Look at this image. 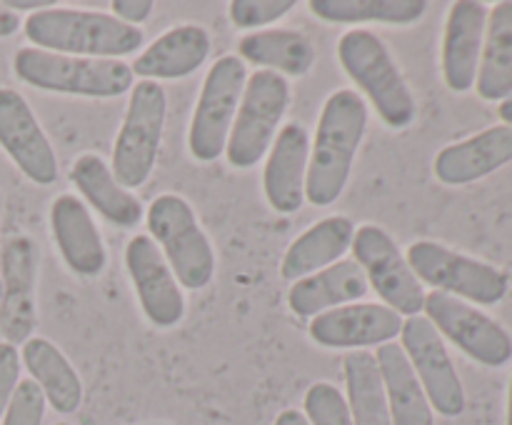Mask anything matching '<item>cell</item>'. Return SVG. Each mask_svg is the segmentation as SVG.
<instances>
[{
    "instance_id": "f1b7e54d",
    "label": "cell",
    "mask_w": 512,
    "mask_h": 425,
    "mask_svg": "<svg viewBox=\"0 0 512 425\" xmlns=\"http://www.w3.org/2000/svg\"><path fill=\"white\" fill-rule=\"evenodd\" d=\"M345 403L355 425H393L375 353L353 350L343 360Z\"/></svg>"
},
{
    "instance_id": "d6986e66",
    "label": "cell",
    "mask_w": 512,
    "mask_h": 425,
    "mask_svg": "<svg viewBox=\"0 0 512 425\" xmlns=\"http://www.w3.org/2000/svg\"><path fill=\"white\" fill-rule=\"evenodd\" d=\"M488 8L478 0H458L450 5L443 35V80L453 93L475 88L483 53Z\"/></svg>"
},
{
    "instance_id": "e0dca14e",
    "label": "cell",
    "mask_w": 512,
    "mask_h": 425,
    "mask_svg": "<svg viewBox=\"0 0 512 425\" xmlns=\"http://www.w3.org/2000/svg\"><path fill=\"white\" fill-rule=\"evenodd\" d=\"M50 230L65 265L80 278H98L108 265L103 235L78 195L63 193L50 205Z\"/></svg>"
},
{
    "instance_id": "83f0119b",
    "label": "cell",
    "mask_w": 512,
    "mask_h": 425,
    "mask_svg": "<svg viewBox=\"0 0 512 425\" xmlns=\"http://www.w3.org/2000/svg\"><path fill=\"white\" fill-rule=\"evenodd\" d=\"M475 88L483 100L512 95V0H503L488 13Z\"/></svg>"
},
{
    "instance_id": "9c48e42d",
    "label": "cell",
    "mask_w": 512,
    "mask_h": 425,
    "mask_svg": "<svg viewBox=\"0 0 512 425\" xmlns=\"http://www.w3.org/2000/svg\"><path fill=\"white\" fill-rule=\"evenodd\" d=\"M245 83H248V70L238 55H223L210 65L188 130V148L195 160L213 163L225 155Z\"/></svg>"
},
{
    "instance_id": "8992f818",
    "label": "cell",
    "mask_w": 512,
    "mask_h": 425,
    "mask_svg": "<svg viewBox=\"0 0 512 425\" xmlns=\"http://www.w3.org/2000/svg\"><path fill=\"white\" fill-rule=\"evenodd\" d=\"M168 95L163 85L153 80H140L130 90L128 110L113 148V175L125 190L143 188L153 175L163 140Z\"/></svg>"
},
{
    "instance_id": "2e32d148",
    "label": "cell",
    "mask_w": 512,
    "mask_h": 425,
    "mask_svg": "<svg viewBox=\"0 0 512 425\" xmlns=\"http://www.w3.org/2000/svg\"><path fill=\"white\" fill-rule=\"evenodd\" d=\"M403 320V315L383 303H350L310 320L308 333L323 348H380L398 338Z\"/></svg>"
},
{
    "instance_id": "5bb4252c",
    "label": "cell",
    "mask_w": 512,
    "mask_h": 425,
    "mask_svg": "<svg viewBox=\"0 0 512 425\" xmlns=\"http://www.w3.org/2000/svg\"><path fill=\"white\" fill-rule=\"evenodd\" d=\"M125 268L150 323L158 328H173L185 318V295L178 278L150 235H133L128 240Z\"/></svg>"
},
{
    "instance_id": "b9f144b4",
    "label": "cell",
    "mask_w": 512,
    "mask_h": 425,
    "mask_svg": "<svg viewBox=\"0 0 512 425\" xmlns=\"http://www.w3.org/2000/svg\"><path fill=\"white\" fill-rule=\"evenodd\" d=\"M55 425H70V423H55Z\"/></svg>"
},
{
    "instance_id": "603a6c76",
    "label": "cell",
    "mask_w": 512,
    "mask_h": 425,
    "mask_svg": "<svg viewBox=\"0 0 512 425\" xmlns=\"http://www.w3.org/2000/svg\"><path fill=\"white\" fill-rule=\"evenodd\" d=\"M353 235L355 225L345 215H330V218L318 220L305 233H300L290 243V248L285 250L280 275L295 283V280L308 278L318 270L330 268L348 253L350 245H353Z\"/></svg>"
},
{
    "instance_id": "7a4b0ae2",
    "label": "cell",
    "mask_w": 512,
    "mask_h": 425,
    "mask_svg": "<svg viewBox=\"0 0 512 425\" xmlns=\"http://www.w3.org/2000/svg\"><path fill=\"white\" fill-rule=\"evenodd\" d=\"M23 30L33 48L78 58L120 60L143 45V30L125 25L115 15L55 5L30 13Z\"/></svg>"
},
{
    "instance_id": "5b68a950",
    "label": "cell",
    "mask_w": 512,
    "mask_h": 425,
    "mask_svg": "<svg viewBox=\"0 0 512 425\" xmlns=\"http://www.w3.org/2000/svg\"><path fill=\"white\" fill-rule=\"evenodd\" d=\"M145 220L150 238L165 255L180 288H208L215 275V250L188 200L175 193L158 195L150 203Z\"/></svg>"
},
{
    "instance_id": "ba28073f",
    "label": "cell",
    "mask_w": 512,
    "mask_h": 425,
    "mask_svg": "<svg viewBox=\"0 0 512 425\" xmlns=\"http://www.w3.org/2000/svg\"><path fill=\"white\" fill-rule=\"evenodd\" d=\"M288 105V78L270 70L250 75L225 145V158L233 168L248 170L265 158Z\"/></svg>"
},
{
    "instance_id": "836d02e7",
    "label": "cell",
    "mask_w": 512,
    "mask_h": 425,
    "mask_svg": "<svg viewBox=\"0 0 512 425\" xmlns=\"http://www.w3.org/2000/svg\"><path fill=\"white\" fill-rule=\"evenodd\" d=\"M20 365H23V360H20L18 348L0 340V418H3L5 408H8L10 398L20 383Z\"/></svg>"
},
{
    "instance_id": "8fae6325",
    "label": "cell",
    "mask_w": 512,
    "mask_h": 425,
    "mask_svg": "<svg viewBox=\"0 0 512 425\" xmlns=\"http://www.w3.org/2000/svg\"><path fill=\"white\" fill-rule=\"evenodd\" d=\"M425 318L433 323L443 338H448L455 348L463 350L468 358L478 360L488 368H500L512 358V338L508 330L465 300L453 298L448 293L425 295Z\"/></svg>"
},
{
    "instance_id": "f546056e",
    "label": "cell",
    "mask_w": 512,
    "mask_h": 425,
    "mask_svg": "<svg viewBox=\"0 0 512 425\" xmlns=\"http://www.w3.org/2000/svg\"><path fill=\"white\" fill-rule=\"evenodd\" d=\"M310 13L325 23L413 25L428 10L425 0H310Z\"/></svg>"
},
{
    "instance_id": "7bdbcfd3",
    "label": "cell",
    "mask_w": 512,
    "mask_h": 425,
    "mask_svg": "<svg viewBox=\"0 0 512 425\" xmlns=\"http://www.w3.org/2000/svg\"><path fill=\"white\" fill-rule=\"evenodd\" d=\"M160 425H163V423H160Z\"/></svg>"
},
{
    "instance_id": "cb8c5ba5",
    "label": "cell",
    "mask_w": 512,
    "mask_h": 425,
    "mask_svg": "<svg viewBox=\"0 0 512 425\" xmlns=\"http://www.w3.org/2000/svg\"><path fill=\"white\" fill-rule=\"evenodd\" d=\"M70 183L78 188L105 220L118 228H135L143 220V205L115 180L110 165L98 153H83L70 168Z\"/></svg>"
},
{
    "instance_id": "3957f363",
    "label": "cell",
    "mask_w": 512,
    "mask_h": 425,
    "mask_svg": "<svg viewBox=\"0 0 512 425\" xmlns=\"http://www.w3.org/2000/svg\"><path fill=\"white\" fill-rule=\"evenodd\" d=\"M338 60L388 128L400 130L413 125L418 115L413 90L388 45L373 30H348L338 43Z\"/></svg>"
},
{
    "instance_id": "8d00e7d4",
    "label": "cell",
    "mask_w": 512,
    "mask_h": 425,
    "mask_svg": "<svg viewBox=\"0 0 512 425\" xmlns=\"http://www.w3.org/2000/svg\"><path fill=\"white\" fill-rule=\"evenodd\" d=\"M273 425H310V423H308V418H305V415L300 413V410L288 408V410H283V413H280L278 418H275Z\"/></svg>"
},
{
    "instance_id": "ffe728a7",
    "label": "cell",
    "mask_w": 512,
    "mask_h": 425,
    "mask_svg": "<svg viewBox=\"0 0 512 425\" xmlns=\"http://www.w3.org/2000/svg\"><path fill=\"white\" fill-rule=\"evenodd\" d=\"M512 163V128L493 125L473 138L445 145L435 155V178L445 185H468Z\"/></svg>"
},
{
    "instance_id": "d4e9b609",
    "label": "cell",
    "mask_w": 512,
    "mask_h": 425,
    "mask_svg": "<svg viewBox=\"0 0 512 425\" xmlns=\"http://www.w3.org/2000/svg\"><path fill=\"white\" fill-rule=\"evenodd\" d=\"M20 360L28 368L30 380L43 390L45 403L53 405L55 413L70 415L80 408L83 380L58 345L50 343L48 338L33 335L23 343Z\"/></svg>"
},
{
    "instance_id": "d6a6232c",
    "label": "cell",
    "mask_w": 512,
    "mask_h": 425,
    "mask_svg": "<svg viewBox=\"0 0 512 425\" xmlns=\"http://www.w3.org/2000/svg\"><path fill=\"white\" fill-rule=\"evenodd\" d=\"M45 395L30 378L20 380L3 413V425H43Z\"/></svg>"
},
{
    "instance_id": "30bf717a",
    "label": "cell",
    "mask_w": 512,
    "mask_h": 425,
    "mask_svg": "<svg viewBox=\"0 0 512 425\" xmlns=\"http://www.w3.org/2000/svg\"><path fill=\"white\" fill-rule=\"evenodd\" d=\"M353 260L360 265V270L368 278V285H373L375 293L380 295L383 305L393 308L403 318L423 313L425 305V288L415 278L408 258L398 248L388 230L380 225L365 223L355 228L353 235Z\"/></svg>"
},
{
    "instance_id": "d590c367",
    "label": "cell",
    "mask_w": 512,
    "mask_h": 425,
    "mask_svg": "<svg viewBox=\"0 0 512 425\" xmlns=\"http://www.w3.org/2000/svg\"><path fill=\"white\" fill-rule=\"evenodd\" d=\"M18 28H20L18 13H13L5 3H0V38H10Z\"/></svg>"
},
{
    "instance_id": "60d3db41",
    "label": "cell",
    "mask_w": 512,
    "mask_h": 425,
    "mask_svg": "<svg viewBox=\"0 0 512 425\" xmlns=\"http://www.w3.org/2000/svg\"><path fill=\"white\" fill-rule=\"evenodd\" d=\"M0 295H3V283H0Z\"/></svg>"
},
{
    "instance_id": "1f68e13d",
    "label": "cell",
    "mask_w": 512,
    "mask_h": 425,
    "mask_svg": "<svg viewBox=\"0 0 512 425\" xmlns=\"http://www.w3.org/2000/svg\"><path fill=\"white\" fill-rule=\"evenodd\" d=\"M295 8L293 0H233L228 5L230 20L243 30H260L285 18Z\"/></svg>"
},
{
    "instance_id": "4dcf8cb0",
    "label": "cell",
    "mask_w": 512,
    "mask_h": 425,
    "mask_svg": "<svg viewBox=\"0 0 512 425\" xmlns=\"http://www.w3.org/2000/svg\"><path fill=\"white\" fill-rule=\"evenodd\" d=\"M305 418L310 425H355L345 395L328 380L313 383L303 400Z\"/></svg>"
},
{
    "instance_id": "7402d4cb",
    "label": "cell",
    "mask_w": 512,
    "mask_h": 425,
    "mask_svg": "<svg viewBox=\"0 0 512 425\" xmlns=\"http://www.w3.org/2000/svg\"><path fill=\"white\" fill-rule=\"evenodd\" d=\"M368 288V278L355 260H338L330 268L295 280L288 290V305L298 318L313 320L328 310L358 303L368 295Z\"/></svg>"
},
{
    "instance_id": "52a82bcc",
    "label": "cell",
    "mask_w": 512,
    "mask_h": 425,
    "mask_svg": "<svg viewBox=\"0 0 512 425\" xmlns=\"http://www.w3.org/2000/svg\"><path fill=\"white\" fill-rule=\"evenodd\" d=\"M420 283L475 305H495L508 295L510 280L495 265L475 260L435 240H415L405 250Z\"/></svg>"
},
{
    "instance_id": "ab89813d",
    "label": "cell",
    "mask_w": 512,
    "mask_h": 425,
    "mask_svg": "<svg viewBox=\"0 0 512 425\" xmlns=\"http://www.w3.org/2000/svg\"><path fill=\"white\" fill-rule=\"evenodd\" d=\"M505 425H512V378H510V393H508V420Z\"/></svg>"
},
{
    "instance_id": "74e56055",
    "label": "cell",
    "mask_w": 512,
    "mask_h": 425,
    "mask_svg": "<svg viewBox=\"0 0 512 425\" xmlns=\"http://www.w3.org/2000/svg\"><path fill=\"white\" fill-rule=\"evenodd\" d=\"M5 5H8L13 13H20V10H33V13H38V10L53 8V5L43 3V0H35V3H25V0H5Z\"/></svg>"
},
{
    "instance_id": "4316f807",
    "label": "cell",
    "mask_w": 512,
    "mask_h": 425,
    "mask_svg": "<svg viewBox=\"0 0 512 425\" xmlns=\"http://www.w3.org/2000/svg\"><path fill=\"white\" fill-rule=\"evenodd\" d=\"M238 58L290 78H303L315 65V45L308 35L288 28L255 30L240 38Z\"/></svg>"
},
{
    "instance_id": "484cf974",
    "label": "cell",
    "mask_w": 512,
    "mask_h": 425,
    "mask_svg": "<svg viewBox=\"0 0 512 425\" xmlns=\"http://www.w3.org/2000/svg\"><path fill=\"white\" fill-rule=\"evenodd\" d=\"M380 378L388 398L390 423L393 425H435L433 408L410 365L408 355L398 343H385L375 350Z\"/></svg>"
},
{
    "instance_id": "e575fe53",
    "label": "cell",
    "mask_w": 512,
    "mask_h": 425,
    "mask_svg": "<svg viewBox=\"0 0 512 425\" xmlns=\"http://www.w3.org/2000/svg\"><path fill=\"white\" fill-rule=\"evenodd\" d=\"M153 8L155 5L150 0H115L113 3L115 18L123 20L125 25H133V28H138V23H145Z\"/></svg>"
},
{
    "instance_id": "6da1fadb",
    "label": "cell",
    "mask_w": 512,
    "mask_h": 425,
    "mask_svg": "<svg viewBox=\"0 0 512 425\" xmlns=\"http://www.w3.org/2000/svg\"><path fill=\"white\" fill-rule=\"evenodd\" d=\"M368 128V105L355 90L340 88L320 110L315 140L310 143L305 200L328 208L345 193L355 155Z\"/></svg>"
},
{
    "instance_id": "7c38bea8",
    "label": "cell",
    "mask_w": 512,
    "mask_h": 425,
    "mask_svg": "<svg viewBox=\"0 0 512 425\" xmlns=\"http://www.w3.org/2000/svg\"><path fill=\"white\" fill-rule=\"evenodd\" d=\"M400 348L408 355L420 385L430 400V408L445 418H458L465 413V388L450 358L445 340L425 315L403 320Z\"/></svg>"
},
{
    "instance_id": "277c9868",
    "label": "cell",
    "mask_w": 512,
    "mask_h": 425,
    "mask_svg": "<svg viewBox=\"0 0 512 425\" xmlns=\"http://www.w3.org/2000/svg\"><path fill=\"white\" fill-rule=\"evenodd\" d=\"M13 70L23 83L38 90L78 98H118L133 90V70L125 60L78 58V55L48 53L40 48H20Z\"/></svg>"
},
{
    "instance_id": "ac0fdd59",
    "label": "cell",
    "mask_w": 512,
    "mask_h": 425,
    "mask_svg": "<svg viewBox=\"0 0 512 425\" xmlns=\"http://www.w3.org/2000/svg\"><path fill=\"white\" fill-rule=\"evenodd\" d=\"M310 135L300 123H288L278 130L268 150L263 170V190L275 213H298L305 203L308 180Z\"/></svg>"
},
{
    "instance_id": "f35d334b",
    "label": "cell",
    "mask_w": 512,
    "mask_h": 425,
    "mask_svg": "<svg viewBox=\"0 0 512 425\" xmlns=\"http://www.w3.org/2000/svg\"><path fill=\"white\" fill-rule=\"evenodd\" d=\"M500 118H503V125L512 128V95H508L505 100H500V108H498Z\"/></svg>"
},
{
    "instance_id": "4fadbf2b",
    "label": "cell",
    "mask_w": 512,
    "mask_h": 425,
    "mask_svg": "<svg viewBox=\"0 0 512 425\" xmlns=\"http://www.w3.org/2000/svg\"><path fill=\"white\" fill-rule=\"evenodd\" d=\"M0 335L5 343L23 345L38 325L35 285H38V248L28 235H10L0 250Z\"/></svg>"
},
{
    "instance_id": "44dd1931",
    "label": "cell",
    "mask_w": 512,
    "mask_h": 425,
    "mask_svg": "<svg viewBox=\"0 0 512 425\" xmlns=\"http://www.w3.org/2000/svg\"><path fill=\"white\" fill-rule=\"evenodd\" d=\"M210 55V33L203 25L183 23L165 30L130 65L133 75L143 80H180L205 65Z\"/></svg>"
},
{
    "instance_id": "9a60e30c",
    "label": "cell",
    "mask_w": 512,
    "mask_h": 425,
    "mask_svg": "<svg viewBox=\"0 0 512 425\" xmlns=\"http://www.w3.org/2000/svg\"><path fill=\"white\" fill-rule=\"evenodd\" d=\"M0 148L35 185H53L58 178L53 145L28 100L13 88H0Z\"/></svg>"
}]
</instances>
